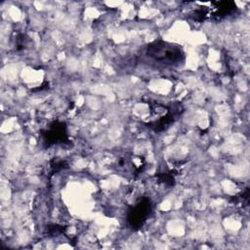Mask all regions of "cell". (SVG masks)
I'll return each mask as SVG.
<instances>
[{"instance_id":"3","label":"cell","mask_w":250,"mask_h":250,"mask_svg":"<svg viewBox=\"0 0 250 250\" xmlns=\"http://www.w3.org/2000/svg\"><path fill=\"white\" fill-rule=\"evenodd\" d=\"M47 136L49 139H51V141L53 142H57L59 140L63 139V135L64 133V126H62V124L60 125H54L49 131H47Z\"/></svg>"},{"instance_id":"1","label":"cell","mask_w":250,"mask_h":250,"mask_svg":"<svg viewBox=\"0 0 250 250\" xmlns=\"http://www.w3.org/2000/svg\"><path fill=\"white\" fill-rule=\"evenodd\" d=\"M146 55L162 64H175L184 59V52L179 46L174 44L158 41L147 46Z\"/></svg>"},{"instance_id":"2","label":"cell","mask_w":250,"mask_h":250,"mask_svg":"<svg viewBox=\"0 0 250 250\" xmlns=\"http://www.w3.org/2000/svg\"><path fill=\"white\" fill-rule=\"evenodd\" d=\"M150 202L148 199H143L139 203H137L130 211L128 215V222L132 226V228H140L150 212Z\"/></svg>"}]
</instances>
